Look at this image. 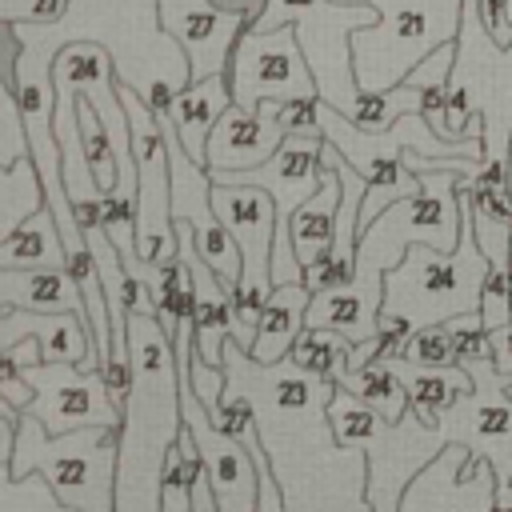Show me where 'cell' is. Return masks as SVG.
<instances>
[{
    "label": "cell",
    "mask_w": 512,
    "mask_h": 512,
    "mask_svg": "<svg viewBox=\"0 0 512 512\" xmlns=\"http://www.w3.org/2000/svg\"><path fill=\"white\" fill-rule=\"evenodd\" d=\"M20 56L12 60V88L28 124V144L32 160L44 176L48 188V208L60 224L64 248L80 252L88 248V236L72 212L68 188H64V156L56 140V84H52V64L64 44L72 40H96L108 48L116 64V80L132 84L156 112H168L172 100L192 84V60L184 44L164 28L160 20V0H72L68 12L52 24H8Z\"/></svg>",
    "instance_id": "cell-1"
},
{
    "label": "cell",
    "mask_w": 512,
    "mask_h": 512,
    "mask_svg": "<svg viewBox=\"0 0 512 512\" xmlns=\"http://www.w3.org/2000/svg\"><path fill=\"white\" fill-rule=\"evenodd\" d=\"M224 368L228 384L252 396L284 512H372L368 452L344 444L328 416L336 380L300 368L292 356L260 364L232 336L224 344Z\"/></svg>",
    "instance_id": "cell-2"
},
{
    "label": "cell",
    "mask_w": 512,
    "mask_h": 512,
    "mask_svg": "<svg viewBox=\"0 0 512 512\" xmlns=\"http://www.w3.org/2000/svg\"><path fill=\"white\" fill-rule=\"evenodd\" d=\"M408 164L420 172L424 188L416 196H404V200L388 204L372 224L360 228L352 280L316 292L312 304H308V324L336 328L352 344L372 340L376 324H380V312H384V276L404 260V252L412 244L456 248L460 224H464V216H460V176L472 180L480 172V160L408 152Z\"/></svg>",
    "instance_id": "cell-3"
},
{
    "label": "cell",
    "mask_w": 512,
    "mask_h": 512,
    "mask_svg": "<svg viewBox=\"0 0 512 512\" xmlns=\"http://www.w3.org/2000/svg\"><path fill=\"white\" fill-rule=\"evenodd\" d=\"M132 396L120 424V468L112 512H164L168 452L184 432L176 344L156 316H128Z\"/></svg>",
    "instance_id": "cell-4"
},
{
    "label": "cell",
    "mask_w": 512,
    "mask_h": 512,
    "mask_svg": "<svg viewBox=\"0 0 512 512\" xmlns=\"http://www.w3.org/2000/svg\"><path fill=\"white\" fill-rule=\"evenodd\" d=\"M0 468H8L12 476L40 472L64 504L84 512H112L120 428L84 424L52 436L32 412L0 400Z\"/></svg>",
    "instance_id": "cell-5"
},
{
    "label": "cell",
    "mask_w": 512,
    "mask_h": 512,
    "mask_svg": "<svg viewBox=\"0 0 512 512\" xmlns=\"http://www.w3.org/2000/svg\"><path fill=\"white\" fill-rule=\"evenodd\" d=\"M460 240L456 248L412 244L404 260L384 276V312L404 316L412 328L480 312L488 256L472 228V196L460 188Z\"/></svg>",
    "instance_id": "cell-6"
},
{
    "label": "cell",
    "mask_w": 512,
    "mask_h": 512,
    "mask_svg": "<svg viewBox=\"0 0 512 512\" xmlns=\"http://www.w3.org/2000/svg\"><path fill=\"white\" fill-rule=\"evenodd\" d=\"M372 4L380 16L352 32V68L360 92H388L432 56L440 44L460 36L464 0H344Z\"/></svg>",
    "instance_id": "cell-7"
},
{
    "label": "cell",
    "mask_w": 512,
    "mask_h": 512,
    "mask_svg": "<svg viewBox=\"0 0 512 512\" xmlns=\"http://www.w3.org/2000/svg\"><path fill=\"white\" fill-rule=\"evenodd\" d=\"M372 4H344V0H264V8L252 16L248 28L276 32L284 24L296 28V40L308 56V68L316 76L320 100L336 112L352 116V104L360 96L356 68H352V32L376 24Z\"/></svg>",
    "instance_id": "cell-8"
},
{
    "label": "cell",
    "mask_w": 512,
    "mask_h": 512,
    "mask_svg": "<svg viewBox=\"0 0 512 512\" xmlns=\"http://www.w3.org/2000/svg\"><path fill=\"white\" fill-rule=\"evenodd\" d=\"M476 388L460 392L448 412H440L436 424H424L428 448L440 452L448 444H468L472 456L492 460L500 480H512V392L508 376L496 368L492 356L484 360H460Z\"/></svg>",
    "instance_id": "cell-9"
},
{
    "label": "cell",
    "mask_w": 512,
    "mask_h": 512,
    "mask_svg": "<svg viewBox=\"0 0 512 512\" xmlns=\"http://www.w3.org/2000/svg\"><path fill=\"white\" fill-rule=\"evenodd\" d=\"M452 84H464L488 120V128H484L488 160L508 164V148H512V44L500 48L492 40V32L480 16V0H464Z\"/></svg>",
    "instance_id": "cell-10"
},
{
    "label": "cell",
    "mask_w": 512,
    "mask_h": 512,
    "mask_svg": "<svg viewBox=\"0 0 512 512\" xmlns=\"http://www.w3.org/2000/svg\"><path fill=\"white\" fill-rule=\"evenodd\" d=\"M232 104L260 108V100H320L308 56L296 40V28L284 24L276 32L244 28L228 56Z\"/></svg>",
    "instance_id": "cell-11"
},
{
    "label": "cell",
    "mask_w": 512,
    "mask_h": 512,
    "mask_svg": "<svg viewBox=\"0 0 512 512\" xmlns=\"http://www.w3.org/2000/svg\"><path fill=\"white\" fill-rule=\"evenodd\" d=\"M180 412H184V428L192 432V444L200 452L216 512H256L260 508V468H256L252 448L244 440L228 436L212 420V412L196 396L192 380H180Z\"/></svg>",
    "instance_id": "cell-12"
},
{
    "label": "cell",
    "mask_w": 512,
    "mask_h": 512,
    "mask_svg": "<svg viewBox=\"0 0 512 512\" xmlns=\"http://www.w3.org/2000/svg\"><path fill=\"white\" fill-rule=\"evenodd\" d=\"M24 376L36 388V400L24 412H32L52 436L84 428V424H104V428L124 424V408L112 400L100 368L88 372L68 360H40V364L24 368Z\"/></svg>",
    "instance_id": "cell-13"
},
{
    "label": "cell",
    "mask_w": 512,
    "mask_h": 512,
    "mask_svg": "<svg viewBox=\"0 0 512 512\" xmlns=\"http://www.w3.org/2000/svg\"><path fill=\"white\" fill-rule=\"evenodd\" d=\"M500 476L468 444L440 448L404 488L400 512H492Z\"/></svg>",
    "instance_id": "cell-14"
},
{
    "label": "cell",
    "mask_w": 512,
    "mask_h": 512,
    "mask_svg": "<svg viewBox=\"0 0 512 512\" xmlns=\"http://www.w3.org/2000/svg\"><path fill=\"white\" fill-rule=\"evenodd\" d=\"M212 204L216 216L224 220V228L232 232L240 256H244V272L236 284L248 288H264L272 292V244H276V200L256 188V184H232V180H216L212 184Z\"/></svg>",
    "instance_id": "cell-15"
},
{
    "label": "cell",
    "mask_w": 512,
    "mask_h": 512,
    "mask_svg": "<svg viewBox=\"0 0 512 512\" xmlns=\"http://www.w3.org/2000/svg\"><path fill=\"white\" fill-rule=\"evenodd\" d=\"M160 20L184 44L192 60V80L228 72V56L240 32L252 24L248 12L216 8L212 0H160Z\"/></svg>",
    "instance_id": "cell-16"
},
{
    "label": "cell",
    "mask_w": 512,
    "mask_h": 512,
    "mask_svg": "<svg viewBox=\"0 0 512 512\" xmlns=\"http://www.w3.org/2000/svg\"><path fill=\"white\" fill-rule=\"evenodd\" d=\"M280 100H260V108H240L228 104V112L216 120L212 136H208V160L204 168L212 176L220 172H244L256 168L264 160L276 156V148L284 144V128H280Z\"/></svg>",
    "instance_id": "cell-17"
},
{
    "label": "cell",
    "mask_w": 512,
    "mask_h": 512,
    "mask_svg": "<svg viewBox=\"0 0 512 512\" xmlns=\"http://www.w3.org/2000/svg\"><path fill=\"white\" fill-rule=\"evenodd\" d=\"M36 336L44 348V360H68L84 364L92 352L88 320L76 312H32V308H0V348H12L16 340Z\"/></svg>",
    "instance_id": "cell-18"
},
{
    "label": "cell",
    "mask_w": 512,
    "mask_h": 512,
    "mask_svg": "<svg viewBox=\"0 0 512 512\" xmlns=\"http://www.w3.org/2000/svg\"><path fill=\"white\" fill-rule=\"evenodd\" d=\"M0 308L76 312L88 320L84 292L68 268H0ZM92 332V320H88Z\"/></svg>",
    "instance_id": "cell-19"
},
{
    "label": "cell",
    "mask_w": 512,
    "mask_h": 512,
    "mask_svg": "<svg viewBox=\"0 0 512 512\" xmlns=\"http://www.w3.org/2000/svg\"><path fill=\"white\" fill-rule=\"evenodd\" d=\"M232 104V84H228V72H216V76H204V80H192L168 108V120L180 136V144L188 148L192 160H208V136L216 128V120L228 112Z\"/></svg>",
    "instance_id": "cell-20"
},
{
    "label": "cell",
    "mask_w": 512,
    "mask_h": 512,
    "mask_svg": "<svg viewBox=\"0 0 512 512\" xmlns=\"http://www.w3.org/2000/svg\"><path fill=\"white\" fill-rule=\"evenodd\" d=\"M312 288L308 284H276L264 300V316H260V332L252 344V360L260 364H276L292 352L296 336L308 324V304H312Z\"/></svg>",
    "instance_id": "cell-21"
},
{
    "label": "cell",
    "mask_w": 512,
    "mask_h": 512,
    "mask_svg": "<svg viewBox=\"0 0 512 512\" xmlns=\"http://www.w3.org/2000/svg\"><path fill=\"white\" fill-rule=\"evenodd\" d=\"M340 200H344V184L336 176V168L324 164V184L316 196H308L296 212H292V248L300 256V264H316L332 252L336 240V216H340Z\"/></svg>",
    "instance_id": "cell-22"
},
{
    "label": "cell",
    "mask_w": 512,
    "mask_h": 512,
    "mask_svg": "<svg viewBox=\"0 0 512 512\" xmlns=\"http://www.w3.org/2000/svg\"><path fill=\"white\" fill-rule=\"evenodd\" d=\"M388 364L404 380L408 400H412V412L424 424H436L440 412H448L460 392H472L476 388V380H472V372L464 364H456V368H420V364H408L404 356H392Z\"/></svg>",
    "instance_id": "cell-23"
},
{
    "label": "cell",
    "mask_w": 512,
    "mask_h": 512,
    "mask_svg": "<svg viewBox=\"0 0 512 512\" xmlns=\"http://www.w3.org/2000/svg\"><path fill=\"white\" fill-rule=\"evenodd\" d=\"M0 268H68V248L52 208H40L16 232L0 236Z\"/></svg>",
    "instance_id": "cell-24"
},
{
    "label": "cell",
    "mask_w": 512,
    "mask_h": 512,
    "mask_svg": "<svg viewBox=\"0 0 512 512\" xmlns=\"http://www.w3.org/2000/svg\"><path fill=\"white\" fill-rule=\"evenodd\" d=\"M40 208H48V188H44L36 160L24 156V160L0 168V236L16 232Z\"/></svg>",
    "instance_id": "cell-25"
},
{
    "label": "cell",
    "mask_w": 512,
    "mask_h": 512,
    "mask_svg": "<svg viewBox=\"0 0 512 512\" xmlns=\"http://www.w3.org/2000/svg\"><path fill=\"white\" fill-rule=\"evenodd\" d=\"M340 388H348L352 396H360L364 404H372L384 420H400L408 408H412V400H408V388H404V380L396 376V368L388 364V360H372V364H364V368H348L344 376H340Z\"/></svg>",
    "instance_id": "cell-26"
},
{
    "label": "cell",
    "mask_w": 512,
    "mask_h": 512,
    "mask_svg": "<svg viewBox=\"0 0 512 512\" xmlns=\"http://www.w3.org/2000/svg\"><path fill=\"white\" fill-rule=\"evenodd\" d=\"M300 368L324 376V380H336L348 372V356H352V340L340 336L336 328H316V324H304V332L296 336L292 352H288Z\"/></svg>",
    "instance_id": "cell-27"
},
{
    "label": "cell",
    "mask_w": 512,
    "mask_h": 512,
    "mask_svg": "<svg viewBox=\"0 0 512 512\" xmlns=\"http://www.w3.org/2000/svg\"><path fill=\"white\" fill-rule=\"evenodd\" d=\"M0 512H84V508L64 504L40 472L12 476L8 468H0Z\"/></svg>",
    "instance_id": "cell-28"
},
{
    "label": "cell",
    "mask_w": 512,
    "mask_h": 512,
    "mask_svg": "<svg viewBox=\"0 0 512 512\" xmlns=\"http://www.w3.org/2000/svg\"><path fill=\"white\" fill-rule=\"evenodd\" d=\"M76 112H80V136H84V152H88V164H92V172H96L100 188H104V192H112V188H116V176H120V168H116V148H112L108 124L100 120V112L92 108V100H88L84 92L76 96Z\"/></svg>",
    "instance_id": "cell-29"
},
{
    "label": "cell",
    "mask_w": 512,
    "mask_h": 512,
    "mask_svg": "<svg viewBox=\"0 0 512 512\" xmlns=\"http://www.w3.org/2000/svg\"><path fill=\"white\" fill-rule=\"evenodd\" d=\"M404 112H420V92L408 80L388 92H360L352 104V120L360 128H392Z\"/></svg>",
    "instance_id": "cell-30"
},
{
    "label": "cell",
    "mask_w": 512,
    "mask_h": 512,
    "mask_svg": "<svg viewBox=\"0 0 512 512\" xmlns=\"http://www.w3.org/2000/svg\"><path fill=\"white\" fill-rule=\"evenodd\" d=\"M408 364H420V368H456L460 364V348H456V336H452V324L440 320V324H424V328H412L404 352H400Z\"/></svg>",
    "instance_id": "cell-31"
},
{
    "label": "cell",
    "mask_w": 512,
    "mask_h": 512,
    "mask_svg": "<svg viewBox=\"0 0 512 512\" xmlns=\"http://www.w3.org/2000/svg\"><path fill=\"white\" fill-rule=\"evenodd\" d=\"M448 324H452V336H456L460 360H484V356H492V332L484 328L480 312L456 316V320H448Z\"/></svg>",
    "instance_id": "cell-32"
},
{
    "label": "cell",
    "mask_w": 512,
    "mask_h": 512,
    "mask_svg": "<svg viewBox=\"0 0 512 512\" xmlns=\"http://www.w3.org/2000/svg\"><path fill=\"white\" fill-rule=\"evenodd\" d=\"M72 0H0V20L4 24H20V20H32V24H52L68 12Z\"/></svg>",
    "instance_id": "cell-33"
},
{
    "label": "cell",
    "mask_w": 512,
    "mask_h": 512,
    "mask_svg": "<svg viewBox=\"0 0 512 512\" xmlns=\"http://www.w3.org/2000/svg\"><path fill=\"white\" fill-rule=\"evenodd\" d=\"M280 128L288 136H324L320 128V100H280Z\"/></svg>",
    "instance_id": "cell-34"
},
{
    "label": "cell",
    "mask_w": 512,
    "mask_h": 512,
    "mask_svg": "<svg viewBox=\"0 0 512 512\" xmlns=\"http://www.w3.org/2000/svg\"><path fill=\"white\" fill-rule=\"evenodd\" d=\"M412 336V324L404 316H392V312H380V324H376V360H392L404 352Z\"/></svg>",
    "instance_id": "cell-35"
},
{
    "label": "cell",
    "mask_w": 512,
    "mask_h": 512,
    "mask_svg": "<svg viewBox=\"0 0 512 512\" xmlns=\"http://www.w3.org/2000/svg\"><path fill=\"white\" fill-rule=\"evenodd\" d=\"M0 400L12 404V408H20V412L36 400V388H32V380L24 376V368H16V364H8V360H0Z\"/></svg>",
    "instance_id": "cell-36"
},
{
    "label": "cell",
    "mask_w": 512,
    "mask_h": 512,
    "mask_svg": "<svg viewBox=\"0 0 512 512\" xmlns=\"http://www.w3.org/2000/svg\"><path fill=\"white\" fill-rule=\"evenodd\" d=\"M164 512H192V488H188V476L180 468V456H176V444L168 452V480H164Z\"/></svg>",
    "instance_id": "cell-37"
},
{
    "label": "cell",
    "mask_w": 512,
    "mask_h": 512,
    "mask_svg": "<svg viewBox=\"0 0 512 512\" xmlns=\"http://www.w3.org/2000/svg\"><path fill=\"white\" fill-rule=\"evenodd\" d=\"M248 448H252L256 468H260V508H256V512H284V496H280V484H276L272 464H268V456H264V444L256 440V444H248Z\"/></svg>",
    "instance_id": "cell-38"
},
{
    "label": "cell",
    "mask_w": 512,
    "mask_h": 512,
    "mask_svg": "<svg viewBox=\"0 0 512 512\" xmlns=\"http://www.w3.org/2000/svg\"><path fill=\"white\" fill-rule=\"evenodd\" d=\"M0 360H8V364H16V368H32V364L44 360V348H40L36 336H24V340H16L12 348H0Z\"/></svg>",
    "instance_id": "cell-39"
},
{
    "label": "cell",
    "mask_w": 512,
    "mask_h": 512,
    "mask_svg": "<svg viewBox=\"0 0 512 512\" xmlns=\"http://www.w3.org/2000/svg\"><path fill=\"white\" fill-rule=\"evenodd\" d=\"M492 360H496V368L512 380V324L492 328Z\"/></svg>",
    "instance_id": "cell-40"
},
{
    "label": "cell",
    "mask_w": 512,
    "mask_h": 512,
    "mask_svg": "<svg viewBox=\"0 0 512 512\" xmlns=\"http://www.w3.org/2000/svg\"><path fill=\"white\" fill-rule=\"evenodd\" d=\"M492 512H512V480H500V488H496V504H492Z\"/></svg>",
    "instance_id": "cell-41"
},
{
    "label": "cell",
    "mask_w": 512,
    "mask_h": 512,
    "mask_svg": "<svg viewBox=\"0 0 512 512\" xmlns=\"http://www.w3.org/2000/svg\"><path fill=\"white\" fill-rule=\"evenodd\" d=\"M508 192H512V148H508Z\"/></svg>",
    "instance_id": "cell-42"
}]
</instances>
